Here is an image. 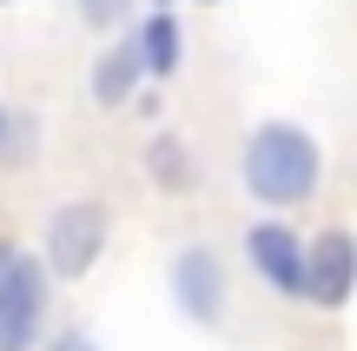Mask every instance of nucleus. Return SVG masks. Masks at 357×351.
I'll return each mask as SVG.
<instances>
[{
    "label": "nucleus",
    "instance_id": "1",
    "mask_svg": "<svg viewBox=\"0 0 357 351\" xmlns=\"http://www.w3.org/2000/svg\"><path fill=\"white\" fill-rule=\"evenodd\" d=\"M238 179L258 206H311L324 186V140L298 119H258L238 146Z\"/></svg>",
    "mask_w": 357,
    "mask_h": 351
},
{
    "label": "nucleus",
    "instance_id": "2",
    "mask_svg": "<svg viewBox=\"0 0 357 351\" xmlns=\"http://www.w3.org/2000/svg\"><path fill=\"white\" fill-rule=\"evenodd\" d=\"M106 246H113V206L106 199H60V206L47 212V225H40V265H47L53 285H79V278H93V265L106 259Z\"/></svg>",
    "mask_w": 357,
    "mask_h": 351
},
{
    "label": "nucleus",
    "instance_id": "3",
    "mask_svg": "<svg viewBox=\"0 0 357 351\" xmlns=\"http://www.w3.org/2000/svg\"><path fill=\"white\" fill-rule=\"evenodd\" d=\"M47 312H53V278L40 252L20 239H0V351H33L47 338Z\"/></svg>",
    "mask_w": 357,
    "mask_h": 351
},
{
    "label": "nucleus",
    "instance_id": "4",
    "mask_svg": "<svg viewBox=\"0 0 357 351\" xmlns=\"http://www.w3.org/2000/svg\"><path fill=\"white\" fill-rule=\"evenodd\" d=\"M166 292L178 305V318H192V325H225V305H231V272L225 259H218V246H205V239H185V246L166 259Z\"/></svg>",
    "mask_w": 357,
    "mask_h": 351
},
{
    "label": "nucleus",
    "instance_id": "5",
    "mask_svg": "<svg viewBox=\"0 0 357 351\" xmlns=\"http://www.w3.org/2000/svg\"><path fill=\"white\" fill-rule=\"evenodd\" d=\"M357 299V232L351 225H324L305 239V265H298V305L311 312H344Z\"/></svg>",
    "mask_w": 357,
    "mask_h": 351
},
{
    "label": "nucleus",
    "instance_id": "6",
    "mask_svg": "<svg viewBox=\"0 0 357 351\" xmlns=\"http://www.w3.org/2000/svg\"><path fill=\"white\" fill-rule=\"evenodd\" d=\"M238 259L245 272L258 278L265 292H278V299H298V265H305V232H298L291 219H278V212H265V219H252L238 232Z\"/></svg>",
    "mask_w": 357,
    "mask_h": 351
},
{
    "label": "nucleus",
    "instance_id": "7",
    "mask_svg": "<svg viewBox=\"0 0 357 351\" xmlns=\"http://www.w3.org/2000/svg\"><path fill=\"white\" fill-rule=\"evenodd\" d=\"M132 47H139L146 80H172L178 66H185V27H178V13L172 7H153V13H146V27L132 33Z\"/></svg>",
    "mask_w": 357,
    "mask_h": 351
},
{
    "label": "nucleus",
    "instance_id": "8",
    "mask_svg": "<svg viewBox=\"0 0 357 351\" xmlns=\"http://www.w3.org/2000/svg\"><path fill=\"white\" fill-rule=\"evenodd\" d=\"M86 87H93V100H100V106H126V100H139L146 66H139V47H132V33L93 60V80H86Z\"/></svg>",
    "mask_w": 357,
    "mask_h": 351
},
{
    "label": "nucleus",
    "instance_id": "9",
    "mask_svg": "<svg viewBox=\"0 0 357 351\" xmlns=\"http://www.w3.org/2000/svg\"><path fill=\"white\" fill-rule=\"evenodd\" d=\"M192 153H185V140H178V133H153V140H146V179L153 186H166V193H185L192 186Z\"/></svg>",
    "mask_w": 357,
    "mask_h": 351
},
{
    "label": "nucleus",
    "instance_id": "10",
    "mask_svg": "<svg viewBox=\"0 0 357 351\" xmlns=\"http://www.w3.org/2000/svg\"><path fill=\"white\" fill-rule=\"evenodd\" d=\"M73 7H79V20H86V27H100V33H106V27H119L132 13V0H73Z\"/></svg>",
    "mask_w": 357,
    "mask_h": 351
},
{
    "label": "nucleus",
    "instance_id": "11",
    "mask_svg": "<svg viewBox=\"0 0 357 351\" xmlns=\"http://www.w3.org/2000/svg\"><path fill=\"white\" fill-rule=\"evenodd\" d=\"M33 351H100V338H93L86 325H60V331H47Z\"/></svg>",
    "mask_w": 357,
    "mask_h": 351
},
{
    "label": "nucleus",
    "instance_id": "12",
    "mask_svg": "<svg viewBox=\"0 0 357 351\" xmlns=\"http://www.w3.org/2000/svg\"><path fill=\"white\" fill-rule=\"evenodd\" d=\"M20 140H26V126L13 119V106L0 100V166H13V159H20Z\"/></svg>",
    "mask_w": 357,
    "mask_h": 351
},
{
    "label": "nucleus",
    "instance_id": "13",
    "mask_svg": "<svg viewBox=\"0 0 357 351\" xmlns=\"http://www.w3.org/2000/svg\"><path fill=\"white\" fill-rule=\"evenodd\" d=\"M199 7H218V0H199Z\"/></svg>",
    "mask_w": 357,
    "mask_h": 351
},
{
    "label": "nucleus",
    "instance_id": "14",
    "mask_svg": "<svg viewBox=\"0 0 357 351\" xmlns=\"http://www.w3.org/2000/svg\"><path fill=\"white\" fill-rule=\"evenodd\" d=\"M0 7H13V0H0Z\"/></svg>",
    "mask_w": 357,
    "mask_h": 351
}]
</instances>
